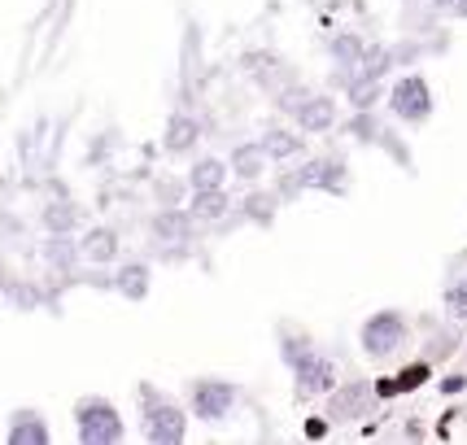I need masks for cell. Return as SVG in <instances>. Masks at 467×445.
Returning a JSON list of instances; mask_svg holds the SVG:
<instances>
[{"mask_svg":"<svg viewBox=\"0 0 467 445\" xmlns=\"http://www.w3.org/2000/svg\"><path fill=\"white\" fill-rule=\"evenodd\" d=\"M420 380H428V367H424V363H420V367H410V371H402V376H398L393 385H398V393H402V388H415Z\"/></svg>","mask_w":467,"mask_h":445,"instance_id":"21","label":"cell"},{"mask_svg":"<svg viewBox=\"0 0 467 445\" xmlns=\"http://www.w3.org/2000/svg\"><path fill=\"white\" fill-rule=\"evenodd\" d=\"M197 140H202V122L192 119V114H175V119L166 122V149L171 153H188Z\"/></svg>","mask_w":467,"mask_h":445,"instance_id":"9","label":"cell"},{"mask_svg":"<svg viewBox=\"0 0 467 445\" xmlns=\"http://www.w3.org/2000/svg\"><path fill=\"white\" fill-rule=\"evenodd\" d=\"M223 210H232L223 188H210V192H192V205H188V214L192 219H219Z\"/></svg>","mask_w":467,"mask_h":445,"instance_id":"15","label":"cell"},{"mask_svg":"<svg viewBox=\"0 0 467 445\" xmlns=\"http://www.w3.org/2000/svg\"><path fill=\"white\" fill-rule=\"evenodd\" d=\"M266 162H271V158L263 153V144L249 140V144H241V149L232 153V175H241V180H258V175L266 171Z\"/></svg>","mask_w":467,"mask_h":445,"instance_id":"13","label":"cell"},{"mask_svg":"<svg viewBox=\"0 0 467 445\" xmlns=\"http://www.w3.org/2000/svg\"><path fill=\"white\" fill-rule=\"evenodd\" d=\"M119 293H127L131 302H140L144 293H149V266L144 263H127L119 271Z\"/></svg>","mask_w":467,"mask_h":445,"instance_id":"17","label":"cell"},{"mask_svg":"<svg viewBox=\"0 0 467 445\" xmlns=\"http://www.w3.org/2000/svg\"><path fill=\"white\" fill-rule=\"evenodd\" d=\"M389 109L402 122H428L432 119V88L424 75H402L389 88Z\"/></svg>","mask_w":467,"mask_h":445,"instance_id":"2","label":"cell"},{"mask_svg":"<svg viewBox=\"0 0 467 445\" xmlns=\"http://www.w3.org/2000/svg\"><path fill=\"white\" fill-rule=\"evenodd\" d=\"M288 119H297L302 131H327V127L337 122V105H332V97H315V92H310Z\"/></svg>","mask_w":467,"mask_h":445,"instance_id":"8","label":"cell"},{"mask_svg":"<svg viewBox=\"0 0 467 445\" xmlns=\"http://www.w3.org/2000/svg\"><path fill=\"white\" fill-rule=\"evenodd\" d=\"M144 437L149 441H158V445H175L188 437V415H183L175 402H166V398H158L153 402V393L144 388Z\"/></svg>","mask_w":467,"mask_h":445,"instance_id":"3","label":"cell"},{"mask_svg":"<svg viewBox=\"0 0 467 445\" xmlns=\"http://www.w3.org/2000/svg\"><path fill=\"white\" fill-rule=\"evenodd\" d=\"M48 441V428L36 410H18L14 415V428H9V445H44Z\"/></svg>","mask_w":467,"mask_h":445,"instance_id":"12","label":"cell"},{"mask_svg":"<svg viewBox=\"0 0 467 445\" xmlns=\"http://www.w3.org/2000/svg\"><path fill=\"white\" fill-rule=\"evenodd\" d=\"M358 53H363V44H358V40H341V44H337V57H358Z\"/></svg>","mask_w":467,"mask_h":445,"instance_id":"24","label":"cell"},{"mask_svg":"<svg viewBox=\"0 0 467 445\" xmlns=\"http://www.w3.org/2000/svg\"><path fill=\"white\" fill-rule=\"evenodd\" d=\"M454 5H459V0H432V9H446V14L454 9Z\"/></svg>","mask_w":467,"mask_h":445,"instance_id":"26","label":"cell"},{"mask_svg":"<svg viewBox=\"0 0 467 445\" xmlns=\"http://www.w3.org/2000/svg\"><path fill=\"white\" fill-rule=\"evenodd\" d=\"M232 406H236V385H227V380H192V385H188V410H192L202 424L227 419Z\"/></svg>","mask_w":467,"mask_h":445,"instance_id":"4","label":"cell"},{"mask_svg":"<svg viewBox=\"0 0 467 445\" xmlns=\"http://www.w3.org/2000/svg\"><path fill=\"white\" fill-rule=\"evenodd\" d=\"M358 341H363V354L389 358V354H398V349L407 345V319H402L398 310H380V315H371L363 324Z\"/></svg>","mask_w":467,"mask_h":445,"instance_id":"1","label":"cell"},{"mask_svg":"<svg viewBox=\"0 0 467 445\" xmlns=\"http://www.w3.org/2000/svg\"><path fill=\"white\" fill-rule=\"evenodd\" d=\"M66 244H70V241H48L44 258H48V263H66V258H70V249H66Z\"/></svg>","mask_w":467,"mask_h":445,"instance_id":"23","label":"cell"},{"mask_svg":"<svg viewBox=\"0 0 467 445\" xmlns=\"http://www.w3.org/2000/svg\"><path fill=\"white\" fill-rule=\"evenodd\" d=\"M223 183H227V162H219V158H202L188 171V188L192 192H210V188H223Z\"/></svg>","mask_w":467,"mask_h":445,"instance_id":"14","label":"cell"},{"mask_svg":"<svg viewBox=\"0 0 467 445\" xmlns=\"http://www.w3.org/2000/svg\"><path fill=\"white\" fill-rule=\"evenodd\" d=\"M188 232H192V214H188V210H162V214L153 219V236H162L166 244H183Z\"/></svg>","mask_w":467,"mask_h":445,"instance_id":"10","label":"cell"},{"mask_svg":"<svg viewBox=\"0 0 467 445\" xmlns=\"http://www.w3.org/2000/svg\"><path fill=\"white\" fill-rule=\"evenodd\" d=\"M44 222H48V227H57V232H66V227H70V205H57V210H48V214H44Z\"/></svg>","mask_w":467,"mask_h":445,"instance_id":"22","label":"cell"},{"mask_svg":"<svg viewBox=\"0 0 467 445\" xmlns=\"http://www.w3.org/2000/svg\"><path fill=\"white\" fill-rule=\"evenodd\" d=\"M450 14H454V18H467V0H459V5H454Z\"/></svg>","mask_w":467,"mask_h":445,"instance_id":"27","label":"cell"},{"mask_svg":"<svg viewBox=\"0 0 467 445\" xmlns=\"http://www.w3.org/2000/svg\"><path fill=\"white\" fill-rule=\"evenodd\" d=\"M389 66H393V53H389V48H363V70H358V75H363V79H380Z\"/></svg>","mask_w":467,"mask_h":445,"instance_id":"18","label":"cell"},{"mask_svg":"<svg viewBox=\"0 0 467 445\" xmlns=\"http://www.w3.org/2000/svg\"><path fill=\"white\" fill-rule=\"evenodd\" d=\"M367 402H371V385H363V380H354V385H332L327 419H332V424H341V419H358Z\"/></svg>","mask_w":467,"mask_h":445,"instance_id":"7","label":"cell"},{"mask_svg":"<svg viewBox=\"0 0 467 445\" xmlns=\"http://www.w3.org/2000/svg\"><path fill=\"white\" fill-rule=\"evenodd\" d=\"M244 214H249V219H271V214H275V197H271V192H254V197H249V202H244Z\"/></svg>","mask_w":467,"mask_h":445,"instance_id":"20","label":"cell"},{"mask_svg":"<svg viewBox=\"0 0 467 445\" xmlns=\"http://www.w3.org/2000/svg\"><path fill=\"white\" fill-rule=\"evenodd\" d=\"M446 310H450V319L467 324V280H459V284H450L446 288Z\"/></svg>","mask_w":467,"mask_h":445,"instance_id":"19","label":"cell"},{"mask_svg":"<svg viewBox=\"0 0 467 445\" xmlns=\"http://www.w3.org/2000/svg\"><path fill=\"white\" fill-rule=\"evenodd\" d=\"M463 385H467L463 376H446V385H441V388H446V393H459V388H463Z\"/></svg>","mask_w":467,"mask_h":445,"instance_id":"25","label":"cell"},{"mask_svg":"<svg viewBox=\"0 0 467 445\" xmlns=\"http://www.w3.org/2000/svg\"><path fill=\"white\" fill-rule=\"evenodd\" d=\"M258 144H263L266 158H275V162H285V158H293V153H302V140H297V131H266Z\"/></svg>","mask_w":467,"mask_h":445,"instance_id":"16","label":"cell"},{"mask_svg":"<svg viewBox=\"0 0 467 445\" xmlns=\"http://www.w3.org/2000/svg\"><path fill=\"white\" fill-rule=\"evenodd\" d=\"M75 415H79V441H88V445L122 441V419L105 398H88V402H79Z\"/></svg>","mask_w":467,"mask_h":445,"instance_id":"5","label":"cell"},{"mask_svg":"<svg viewBox=\"0 0 467 445\" xmlns=\"http://www.w3.org/2000/svg\"><path fill=\"white\" fill-rule=\"evenodd\" d=\"M293 371H297V393L302 398H315V393H332V385H337V367H332V358H324V354H297L293 358Z\"/></svg>","mask_w":467,"mask_h":445,"instance_id":"6","label":"cell"},{"mask_svg":"<svg viewBox=\"0 0 467 445\" xmlns=\"http://www.w3.org/2000/svg\"><path fill=\"white\" fill-rule=\"evenodd\" d=\"M79 254L88 263H109L114 254H119V232H109V227H92L88 236H83Z\"/></svg>","mask_w":467,"mask_h":445,"instance_id":"11","label":"cell"}]
</instances>
